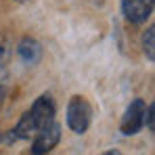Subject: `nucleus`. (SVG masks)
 Here are the masks:
<instances>
[{
  "label": "nucleus",
  "mask_w": 155,
  "mask_h": 155,
  "mask_svg": "<svg viewBox=\"0 0 155 155\" xmlns=\"http://www.w3.org/2000/svg\"><path fill=\"white\" fill-rule=\"evenodd\" d=\"M34 145H31V155H46L59 145L61 140V124L59 122H51L46 128L34 134Z\"/></svg>",
  "instance_id": "obj_4"
},
{
  "label": "nucleus",
  "mask_w": 155,
  "mask_h": 155,
  "mask_svg": "<svg viewBox=\"0 0 155 155\" xmlns=\"http://www.w3.org/2000/svg\"><path fill=\"white\" fill-rule=\"evenodd\" d=\"M153 46H155V27L151 25L147 31H145V36H143V52H145V57H147L149 61L155 59Z\"/></svg>",
  "instance_id": "obj_7"
},
{
  "label": "nucleus",
  "mask_w": 155,
  "mask_h": 155,
  "mask_svg": "<svg viewBox=\"0 0 155 155\" xmlns=\"http://www.w3.org/2000/svg\"><path fill=\"white\" fill-rule=\"evenodd\" d=\"M153 109H155V105L151 103L147 107V111H145V124L149 126V130H153Z\"/></svg>",
  "instance_id": "obj_8"
},
{
  "label": "nucleus",
  "mask_w": 155,
  "mask_h": 155,
  "mask_svg": "<svg viewBox=\"0 0 155 155\" xmlns=\"http://www.w3.org/2000/svg\"><path fill=\"white\" fill-rule=\"evenodd\" d=\"M145 111H147V103L143 99H134L126 107V113L122 117V124H120L122 134H126V136L138 134L145 126Z\"/></svg>",
  "instance_id": "obj_3"
},
{
  "label": "nucleus",
  "mask_w": 155,
  "mask_h": 155,
  "mask_svg": "<svg viewBox=\"0 0 155 155\" xmlns=\"http://www.w3.org/2000/svg\"><path fill=\"white\" fill-rule=\"evenodd\" d=\"M122 11L130 23H145L153 13V0H122Z\"/></svg>",
  "instance_id": "obj_5"
},
{
  "label": "nucleus",
  "mask_w": 155,
  "mask_h": 155,
  "mask_svg": "<svg viewBox=\"0 0 155 155\" xmlns=\"http://www.w3.org/2000/svg\"><path fill=\"white\" fill-rule=\"evenodd\" d=\"M101 155H122L117 149H109V151H105V153H101Z\"/></svg>",
  "instance_id": "obj_11"
},
{
  "label": "nucleus",
  "mask_w": 155,
  "mask_h": 155,
  "mask_svg": "<svg viewBox=\"0 0 155 155\" xmlns=\"http://www.w3.org/2000/svg\"><path fill=\"white\" fill-rule=\"evenodd\" d=\"M4 59H6V48L0 44V69L4 67Z\"/></svg>",
  "instance_id": "obj_9"
},
{
  "label": "nucleus",
  "mask_w": 155,
  "mask_h": 155,
  "mask_svg": "<svg viewBox=\"0 0 155 155\" xmlns=\"http://www.w3.org/2000/svg\"><path fill=\"white\" fill-rule=\"evenodd\" d=\"M54 101L51 94H42L38 97L31 109L23 113V117L17 122V126L13 130V140H21V138H29L42 128H46L51 122H54Z\"/></svg>",
  "instance_id": "obj_1"
},
{
  "label": "nucleus",
  "mask_w": 155,
  "mask_h": 155,
  "mask_svg": "<svg viewBox=\"0 0 155 155\" xmlns=\"http://www.w3.org/2000/svg\"><path fill=\"white\" fill-rule=\"evenodd\" d=\"M92 122V109L86 99L74 97L67 105V126L76 134H84Z\"/></svg>",
  "instance_id": "obj_2"
},
{
  "label": "nucleus",
  "mask_w": 155,
  "mask_h": 155,
  "mask_svg": "<svg viewBox=\"0 0 155 155\" xmlns=\"http://www.w3.org/2000/svg\"><path fill=\"white\" fill-rule=\"evenodd\" d=\"M17 54H19V59L25 65L31 67V65H36L42 59V46L36 40H31V38H23L19 42V46H17Z\"/></svg>",
  "instance_id": "obj_6"
},
{
  "label": "nucleus",
  "mask_w": 155,
  "mask_h": 155,
  "mask_svg": "<svg viewBox=\"0 0 155 155\" xmlns=\"http://www.w3.org/2000/svg\"><path fill=\"white\" fill-rule=\"evenodd\" d=\"M4 97H6V90H4V86H0V107L4 103Z\"/></svg>",
  "instance_id": "obj_10"
},
{
  "label": "nucleus",
  "mask_w": 155,
  "mask_h": 155,
  "mask_svg": "<svg viewBox=\"0 0 155 155\" xmlns=\"http://www.w3.org/2000/svg\"><path fill=\"white\" fill-rule=\"evenodd\" d=\"M15 2H27V0H15Z\"/></svg>",
  "instance_id": "obj_12"
}]
</instances>
